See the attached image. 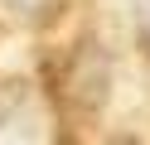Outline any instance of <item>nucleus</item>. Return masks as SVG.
<instances>
[{
    "label": "nucleus",
    "instance_id": "4",
    "mask_svg": "<svg viewBox=\"0 0 150 145\" xmlns=\"http://www.w3.org/2000/svg\"><path fill=\"white\" fill-rule=\"evenodd\" d=\"M107 145H136V140H131V135H116V140H107Z\"/></svg>",
    "mask_w": 150,
    "mask_h": 145
},
{
    "label": "nucleus",
    "instance_id": "1",
    "mask_svg": "<svg viewBox=\"0 0 150 145\" xmlns=\"http://www.w3.org/2000/svg\"><path fill=\"white\" fill-rule=\"evenodd\" d=\"M107 87H111L107 53H102L97 39H82L68 53L63 73H58V102L68 106V111H78V116H97L102 102H107Z\"/></svg>",
    "mask_w": 150,
    "mask_h": 145
},
{
    "label": "nucleus",
    "instance_id": "2",
    "mask_svg": "<svg viewBox=\"0 0 150 145\" xmlns=\"http://www.w3.org/2000/svg\"><path fill=\"white\" fill-rule=\"evenodd\" d=\"M5 5H10L20 19H53L63 10V0H5Z\"/></svg>",
    "mask_w": 150,
    "mask_h": 145
},
{
    "label": "nucleus",
    "instance_id": "3",
    "mask_svg": "<svg viewBox=\"0 0 150 145\" xmlns=\"http://www.w3.org/2000/svg\"><path fill=\"white\" fill-rule=\"evenodd\" d=\"M136 24H140V39L150 48V0H136Z\"/></svg>",
    "mask_w": 150,
    "mask_h": 145
}]
</instances>
